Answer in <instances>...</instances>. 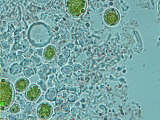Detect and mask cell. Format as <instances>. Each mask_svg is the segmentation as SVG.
<instances>
[{
	"instance_id": "obj_5",
	"label": "cell",
	"mask_w": 160,
	"mask_h": 120,
	"mask_svg": "<svg viewBox=\"0 0 160 120\" xmlns=\"http://www.w3.org/2000/svg\"><path fill=\"white\" fill-rule=\"evenodd\" d=\"M119 12L115 8H110L107 10L104 15V19L107 25L110 26L116 25L119 22Z\"/></svg>"
},
{
	"instance_id": "obj_6",
	"label": "cell",
	"mask_w": 160,
	"mask_h": 120,
	"mask_svg": "<svg viewBox=\"0 0 160 120\" xmlns=\"http://www.w3.org/2000/svg\"><path fill=\"white\" fill-rule=\"evenodd\" d=\"M41 89L38 85L32 84L26 91L25 96L26 98L31 102H35L41 96Z\"/></svg>"
},
{
	"instance_id": "obj_7",
	"label": "cell",
	"mask_w": 160,
	"mask_h": 120,
	"mask_svg": "<svg viewBox=\"0 0 160 120\" xmlns=\"http://www.w3.org/2000/svg\"><path fill=\"white\" fill-rule=\"evenodd\" d=\"M29 80L25 78H21L17 80L15 84L16 91L18 92H24L29 86Z\"/></svg>"
},
{
	"instance_id": "obj_3",
	"label": "cell",
	"mask_w": 160,
	"mask_h": 120,
	"mask_svg": "<svg viewBox=\"0 0 160 120\" xmlns=\"http://www.w3.org/2000/svg\"><path fill=\"white\" fill-rule=\"evenodd\" d=\"M67 7L70 15L75 18H78L85 13L86 2L84 1H68Z\"/></svg>"
},
{
	"instance_id": "obj_10",
	"label": "cell",
	"mask_w": 160,
	"mask_h": 120,
	"mask_svg": "<svg viewBox=\"0 0 160 120\" xmlns=\"http://www.w3.org/2000/svg\"><path fill=\"white\" fill-rule=\"evenodd\" d=\"M20 111V108L19 105L17 103L14 104L13 105H11L9 108V111L12 113H17L19 112Z\"/></svg>"
},
{
	"instance_id": "obj_2",
	"label": "cell",
	"mask_w": 160,
	"mask_h": 120,
	"mask_svg": "<svg viewBox=\"0 0 160 120\" xmlns=\"http://www.w3.org/2000/svg\"><path fill=\"white\" fill-rule=\"evenodd\" d=\"M15 93L12 84L5 79L0 80V111H5L12 105Z\"/></svg>"
},
{
	"instance_id": "obj_9",
	"label": "cell",
	"mask_w": 160,
	"mask_h": 120,
	"mask_svg": "<svg viewBox=\"0 0 160 120\" xmlns=\"http://www.w3.org/2000/svg\"><path fill=\"white\" fill-rule=\"evenodd\" d=\"M57 91L53 88H49L45 94V98L48 101H55L57 98Z\"/></svg>"
},
{
	"instance_id": "obj_12",
	"label": "cell",
	"mask_w": 160,
	"mask_h": 120,
	"mask_svg": "<svg viewBox=\"0 0 160 120\" xmlns=\"http://www.w3.org/2000/svg\"><path fill=\"white\" fill-rule=\"evenodd\" d=\"M26 71H28V73H27L26 74H24L25 76L26 77V78H29L30 77H31L33 76L34 75H35V73H34V72L32 68H26L25 69Z\"/></svg>"
},
{
	"instance_id": "obj_4",
	"label": "cell",
	"mask_w": 160,
	"mask_h": 120,
	"mask_svg": "<svg viewBox=\"0 0 160 120\" xmlns=\"http://www.w3.org/2000/svg\"><path fill=\"white\" fill-rule=\"evenodd\" d=\"M53 113L52 106L49 103L43 102L38 106L37 108V114L40 119L46 120L49 119L52 116Z\"/></svg>"
},
{
	"instance_id": "obj_1",
	"label": "cell",
	"mask_w": 160,
	"mask_h": 120,
	"mask_svg": "<svg viewBox=\"0 0 160 120\" xmlns=\"http://www.w3.org/2000/svg\"><path fill=\"white\" fill-rule=\"evenodd\" d=\"M52 35L51 28L44 22L35 23L28 30V41L36 48H42L48 45L52 39Z\"/></svg>"
},
{
	"instance_id": "obj_8",
	"label": "cell",
	"mask_w": 160,
	"mask_h": 120,
	"mask_svg": "<svg viewBox=\"0 0 160 120\" xmlns=\"http://www.w3.org/2000/svg\"><path fill=\"white\" fill-rule=\"evenodd\" d=\"M56 53L57 50L55 47L53 45H49L44 49L43 55L45 60L50 61L55 58Z\"/></svg>"
},
{
	"instance_id": "obj_11",
	"label": "cell",
	"mask_w": 160,
	"mask_h": 120,
	"mask_svg": "<svg viewBox=\"0 0 160 120\" xmlns=\"http://www.w3.org/2000/svg\"><path fill=\"white\" fill-rule=\"evenodd\" d=\"M38 84L40 88H41V89L42 90V91H46L47 90V88H48V86L46 85V84L45 83V82H44V81H38Z\"/></svg>"
}]
</instances>
